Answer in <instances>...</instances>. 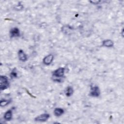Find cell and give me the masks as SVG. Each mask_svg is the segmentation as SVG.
Listing matches in <instances>:
<instances>
[{
    "instance_id": "7c38bea8",
    "label": "cell",
    "mask_w": 124,
    "mask_h": 124,
    "mask_svg": "<svg viewBox=\"0 0 124 124\" xmlns=\"http://www.w3.org/2000/svg\"><path fill=\"white\" fill-rule=\"evenodd\" d=\"M11 100H5L2 99L0 100V105L1 107H5L10 103Z\"/></svg>"
},
{
    "instance_id": "4fadbf2b",
    "label": "cell",
    "mask_w": 124,
    "mask_h": 124,
    "mask_svg": "<svg viewBox=\"0 0 124 124\" xmlns=\"http://www.w3.org/2000/svg\"><path fill=\"white\" fill-rule=\"evenodd\" d=\"M10 76L13 78H15L17 77V73H16V70L14 69L12 70V71L11 73Z\"/></svg>"
},
{
    "instance_id": "5bb4252c",
    "label": "cell",
    "mask_w": 124,
    "mask_h": 124,
    "mask_svg": "<svg viewBox=\"0 0 124 124\" xmlns=\"http://www.w3.org/2000/svg\"><path fill=\"white\" fill-rule=\"evenodd\" d=\"M101 1V0H92V1H90V2H91L93 4H98L99 2H100Z\"/></svg>"
},
{
    "instance_id": "8fae6325",
    "label": "cell",
    "mask_w": 124,
    "mask_h": 124,
    "mask_svg": "<svg viewBox=\"0 0 124 124\" xmlns=\"http://www.w3.org/2000/svg\"><path fill=\"white\" fill-rule=\"evenodd\" d=\"M74 92V90L73 89L72 87L71 86H68L67 87L65 91V95L67 96V97H69L71 96Z\"/></svg>"
},
{
    "instance_id": "5b68a950",
    "label": "cell",
    "mask_w": 124,
    "mask_h": 124,
    "mask_svg": "<svg viewBox=\"0 0 124 124\" xmlns=\"http://www.w3.org/2000/svg\"><path fill=\"white\" fill-rule=\"evenodd\" d=\"M49 117V115L47 113L41 114L35 118V121L37 122H45Z\"/></svg>"
},
{
    "instance_id": "52a82bcc",
    "label": "cell",
    "mask_w": 124,
    "mask_h": 124,
    "mask_svg": "<svg viewBox=\"0 0 124 124\" xmlns=\"http://www.w3.org/2000/svg\"><path fill=\"white\" fill-rule=\"evenodd\" d=\"M18 58L20 61L23 62L27 61V56L23 50L22 49L19 50L18 52Z\"/></svg>"
},
{
    "instance_id": "7a4b0ae2",
    "label": "cell",
    "mask_w": 124,
    "mask_h": 124,
    "mask_svg": "<svg viewBox=\"0 0 124 124\" xmlns=\"http://www.w3.org/2000/svg\"><path fill=\"white\" fill-rule=\"evenodd\" d=\"M9 86V82L7 77L5 76L0 77V89L1 91L6 89Z\"/></svg>"
},
{
    "instance_id": "9c48e42d",
    "label": "cell",
    "mask_w": 124,
    "mask_h": 124,
    "mask_svg": "<svg viewBox=\"0 0 124 124\" xmlns=\"http://www.w3.org/2000/svg\"><path fill=\"white\" fill-rule=\"evenodd\" d=\"M12 118V111L11 110H7L4 115V119L6 121H10Z\"/></svg>"
},
{
    "instance_id": "6da1fadb",
    "label": "cell",
    "mask_w": 124,
    "mask_h": 124,
    "mask_svg": "<svg viewBox=\"0 0 124 124\" xmlns=\"http://www.w3.org/2000/svg\"><path fill=\"white\" fill-rule=\"evenodd\" d=\"M64 73V68L63 67H60L55 70L53 73V77H54L53 80L55 81L60 82L61 81L60 78L63 76Z\"/></svg>"
},
{
    "instance_id": "30bf717a",
    "label": "cell",
    "mask_w": 124,
    "mask_h": 124,
    "mask_svg": "<svg viewBox=\"0 0 124 124\" xmlns=\"http://www.w3.org/2000/svg\"><path fill=\"white\" fill-rule=\"evenodd\" d=\"M64 113V110L62 108H55L54 110V114L56 116L59 117L61 116Z\"/></svg>"
},
{
    "instance_id": "277c9868",
    "label": "cell",
    "mask_w": 124,
    "mask_h": 124,
    "mask_svg": "<svg viewBox=\"0 0 124 124\" xmlns=\"http://www.w3.org/2000/svg\"><path fill=\"white\" fill-rule=\"evenodd\" d=\"M54 59V56L52 54H49L47 56L44 57L43 60V62L44 64H45L46 65H50Z\"/></svg>"
},
{
    "instance_id": "8992f818",
    "label": "cell",
    "mask_w": 124,
    "mask_h": 124,
    "mask_svg": "<svg viewBox=\"0 0 124 124\" xmlns=\"http://www.w3.org/2000/svg\"><path fill=\"white\" fill-rule=\"evenodd\" d=\"M10 36L11 37H19L20 35L19 30L17 28H12L10 30Z\"/></svg>"
},
{
    "instance_id": "3957f363",
    "label": "cell",
    "mask_w": 124,
    "mask_h": 124,
    "mask_svg": "<svg viewBox=\"0 0 124 124\" xmlns=\"http://www.w3.org/2000/svg\"><path fill=\"white\" fill-rule=\"evenodd\" d=\"M100 91L97 86H93L91 88L90 95L93 97H98L100 95Z\"/></svg>"
},
{
    "instance_id": "ba28073f",
    "label": "cell",
    "mask_w": 124,
    "mask_h": 124,
    "mask_svg": "<svg viewBox=\"0 0 124 124\" xmlns=\"http://www.w3.org/2000/svg\"><path fill=\"white\" fill-rule=\"evenodd\" d=\"M102 45L105 47H111L113 46V42L109 39L105 40L103 41Z\"/></svg>"
}]
</instances>
